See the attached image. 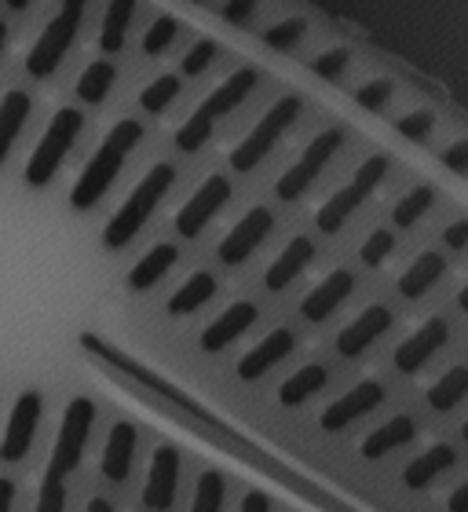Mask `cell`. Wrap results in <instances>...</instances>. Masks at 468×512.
Wrapping results in <instances>:
<instances>
[{"label": "cell", "instance_id": "30bf717a", "mask_svg": "<svg viewBox=\"0 0 468 512\" xmlns=\"http://www.w3.org/2000/svg\"><path fill=\"white\" fill-rule=\"evenodd\" d=\"M450 337H454V326H450L447 315H432V319L421 322L410 337H403V341H399V348L392 352V366L403 377L421 374V370H425V366L432 363L443 348H447Z\"/></svg>", "mask_w": 468, "mask_h": 512}, {"label": "cell", "instance_id": "816d5d0a", "mask_svg": "<svg viewBox=\"0 0 468 512\" xmlns=\"http://www.w3.org/2000/svg\"><path fill=\"white\" fill-rule=\"evenodd\" d=\"M8 52V22L0 19V55Z\"/></svg>", "mask_w": 468, "mask_h": 512}, {"label": "cell", "instance_id": "52a82bcc", "mask_svg": "<svg viewBox=\"0 0 468 512\" xmlns=\"http://www.w3.org/2000/svg\"><path fill=\"white\" fill-rule=\"evenodd\" d=\"M85 11H88V0H63L59 11H55L48 26L41 30V37L33 41L30 55H26V74L33 81H48V77L59 70V63L66 59L70 52V44L77 41V30H81V22H85Z\"/></svg>", "mask_w": 468, "mask_h": 512}, {"label": "cell", "instance_id": "8fae6325", "mask_svg": "<svg viewBox=\"0 0 468 512\" xmlns=\"http://www.w3.org/2000/svg\"><path fill=\"white\" fill-rule=\"evenodd\" d=\"M231 180H227L224 172H213V176H205L202 187L180 205V213H176V235L180 238H198L205 227L213 224L220 209L231 202Z\"/></svg>", "mask_w": 468, "mask_h": 512}, {"label": "cell", "instance_id": "ac0fdd59", "mask_svg": "<svg viewBox=\"0 0 468 512\" xmlns=\"http://www.w3.org/2000/svg\"><path fill=\"white\" fill-rule=\"evenodd\" d=\"M293 352H297V333L289 330V326H275V330L264 333V337L238 359L234 374H238V381H260V377L271 374L278 363H286Z\"/></svg>", "mask_w": 468, "mask_h": 512}, {"label": "cell", "instance_id": "603a6c76", "mask_svg": "<svg viewBox=\"0 0 468 512\" xmlns=\"http://www.w3.org/2000/svg\"><path fill=\"white\" fill-rule=\"evenodd\" d=\"M414 439H417V421H414V417L395 414V417H388L384 425L373 428L370 436L362 439L359 454L366 461H381V458H388V454H395V450L410 447Z\"/></svg>", "mask_w": 468, "mask_h": 512}, {"label": "cell", "instance_id": "ee69618b", "mask_svg": "<svg viewBox=\"0 0 468 512\" xmlns=\"http://www.w3.org/2000/svg\"><path fill=\"white\" fill-rule=\"evenodd\" d=\"M443 249L447 253H465L468 249V216H454L447 227H443Z\"/></svg>", "mask_w": 468, "mask_h": 512}, {"label": "cell", "instance_id": "d4e9b609", "mask_svg": "<svg viewBox=\"0 0 468 512\" xmlns=\"http://www.w3.org/2000/svg\"><path fill=\"white\" fill-rule=\"evenodd\" d=\"M176 264H180V246H172V242L150 246L147 253L132 264V271H128V289H132V293H147V289L158 286Z\"/></svg>", "mask_w": 468, "mask_h": 512}, {"label": "cell", "instance_id": "277c9868", "mask_svg": "<svg viewBox=\"0 0 468 512\" xmlns=\"http://www.w3.org/2000/svg\"><path fill=\"white\" fill-rule=\"evenodd\" d=\"M388 172H392V158H388V154H370L359 169L351 172V180L341 183V187H337V191L319 205V213H315V227H319L322 235H337L351 216L359 213L362 205L377 194V187L388 180Z\"/></svg>", "mask_w": 468, "mask_h": 512}, {"label": "cell", "instance_id": "d6986e66", "mask_svg": "<svg viewBox=\"0 0 468 512\" xmlns=\"http://www.w3.org/2000/svg\"><path fill=\"white\" fill-rule=\"evenodd\" d=\"M256 319H260V308H256L253 300H234V304H227V308L205 326L202 337H198L202 352L216 355V352H224V348H231Z\"/></svg>", "mask_w": 468, "mask_h": 512}, {"label": "cell", "instance_id": "bcb514c9", "mask_svg": "<svg viewBox=\"0 0 468 512\" xmlns=\"http://www.w3.org/2000/svg\"><path fill=\"white\" fill-rule=\"evenodd\" d=\"M238 512H271V498L264 491H249L238 505Z\"/></svg>", "mask_w": 468, "mask_h": 512}, {"label": "cell", "instance_id": "cb8c5ba5", "mask_svg": "<svg viewBox=\"0 0 468 512\" xmlns=\"http://www.w3.org/2000/svg\"><path fill=\"white\" fill-rule=\"evenodd\" d=\"M454 465H458V450L450 447V443H432V447L421 450L403 469V487L406 491H425V487H432Z\"/></svg>", "mask_w": 468, "mask_h": 512}, {"label": "cell", "instance_id": "4fadbf2b", "mask_svg": "<svg viewBox=\"0 0 468 512\" xmlns=\"http://www.w3.org/2000/svg\"><path fill=\"white\" fill-rule=\"evenodd\" d=\"M180 476H183V458L180 450L161 443L154 450V458L147 465V480H143V494L139 502L150 512H169L176 505V494H180Z\"/></svg>", "mask_w": 468, "mask_h": 512}, {"label": "cell", "instance_id": "7a4b0ae2", "mask_svg": "<svg viewBox=\"0 0 468 512\" xmlns=\"http://www.w3.org/2000/svg\"><path fill=\"white\" fill-rule=\"evenodd\" d=\"M260 85V70L256 66H238L234 74H227L220 85L209 92V96L194 107V114L176 128V147L183 154H194V150H202L216 132V121L234 114V110L242 107L245 99L253 96V88Z\"/></svg>", "mask_w": 468, "mask_h": 512}, {"label": "cell", "instance_id": "c3c4849f", "mask_svg": "<svg viewBox=\"0 0 468 512\" xmlns=\"http://www.w3.org/2000/svg\"><path fill=\"white\" fill-rule=\"evenodd\" d=\"M11 509H15V483L0 480V512H11Z\"/></svg>", "mask_w": 468, "mask_h": 512}, {"label": "cell", "instance_id": "8d00e7d4", "mask_svg": "<svg viewBox=\"0 0 468 512\" xmlns=\"http://www.w3.org/2000/svg\"><path fill=\"white\" fill-rule=\"evenodd\" d=\"M395 92H399V85H395L392 77H384V74H377V77H366L351 96H355V103H359L362 110H370V114H381V110H388L392 107V99H395Z\"/></svg>", "mask_w": 468, "mask_h": 512}, {"label": "cell", "instance_id": "3957f363", "mask_svg": "<svg viewBox=\"0 0 468 512\" xmlns=\"http://www.w3.org/2000/svg\"><path fill=\"white\" fill-rule=\"evenodd\" d=\"M176 183V165L169 161H158L143 172V180L132 187V194L125 198V205H117V213L103 227V246L107 249H125L132 238L147 227V220L158 213V205L165 202V194L172 191Z\"/></svg>", "mask_w": 468, "mask_h": 512}, {"label": "cell", "instance_id": "f907efd6", "mask_svg": "<svg viewBox=\"0 0 468 512\" xmlns=\"http://www.w3.org/2000/svg\"><path fill=\"white\" fill-rule=\"evenodd\" d=\"M454 304H458L461 315H468V278H465V286L458 289V297H454Z\"/></svg>", "mask_w": 468, "mask_h": 512}, {"label": "cell", "instance_id": "ba28073f", "mask_svg": "<svg viewBox=\"0 0 468 512\" xmlns=\"http://www.w3.org/2000/svg\"><path fill=\"white\" fill-rule=\"evenodd\" d=\"M344 139H348V132H344L341 125H330V128H322V132H315V136L308 139V147L297 154V161L278 176V183H275L278 202H297V198H304V194L319 183L322 172L330 169V161L341 154Z\"/></svg>", "mask_w": 468, "mask_h": 512}, {"label": "cell", "instance_id": "484cf974", "mask_svg": "<svg viewBox=\"0 0 468 512\" xmlns=\"http://www.w3.org/2000/svg\"><path fill=\"white\" fill-rule=\"evenodd\" d=\"M30 114H33V96L26 88H8V92L0 96V165L8 161L11 147H15V139L22 136Z\"/></svg>", "mask_w": 468, "mask_h": 512}, {"label": "cell", "instance_id": "9c48e42d", "mask_svg": "<svg viewBox=\"0 0 468 512\" xmlns=\"http://www.w3.org/2000/svg\"><path fill=\"white\" fill-rule=\"evenodd\" d=\"M92 428H96V403L88 399V395H77L70 399L63 410V421H59V436H55V447H52V469H59L63 476L85 461V450H88V439H92Z\"/></svg>", "mask_w": 468, "mask_h": 512}, {"label": "cell", "instance_id": "44dd1931", "mask_svg": "<svg viewBox=\"0 0 468 512\" xmlns=\"http://www.w3.org/2000/svg\"><path fill=\"white\" fill-rule=\"evenodd\" d=\"M447 271H450L447 253H443V249H425V253H417L414 260L406 264V271L399 275V282H395V293L403 300H421L447 278Z\"/></svg>", "mask_w": 468, "mask_h": 512}, {"label": "cell", "instance_id": "f35d334b", "mask_svg": "<svg viewBox=\"0 0 468 512\" xmlns=\"http://www.w3.org/2000/svg\"><path fill=\"white\" fill-rule=\"evenodd\" d=\"M183 30V22L176 19V15H154L150 19V26L143 30V55H161V52H169L172 44H176V37H180Z\"/></svg>", "mask_w": 468, "mask_h": 512}, {"label": "cell", "instance_id": "b9f144b4", "mask_svg": "<svg viewBox=\"0 0 468 512\" xmlns=\"http://www.w3.org/2000/svg\"><path fill=\"white\" fill-rule=\"evenodd\" d=\"M216 55H220V44L205 37V41H198V44L191 48V52L183 55L180 74H183V77H198V74H205V70H209V66L216 63Z\"/></svg>", "mask_w": 468, "mask_h": 512}, {"label": "cell", "instance_id": "f1b7e54d", "mask_svg": "<svg viewBox=\"0 0 468 512\" xmlns=\"http://www.w3.org/2000/svg\"><path fill=\"white\" fill-rule=\"evenodd\" d=\"M436 187L432 183H414L406 194H399L392 205V227L395 231H410V227H417L421 220H425L432 209H436Z\"/></svg>", "mask_w": 468, "mask_h": 512}, {"label": "cell", "instance_id": "e0dca14e", "mask_svg": "<svg viewBox=\"0 0 468 512\" xmlns=\"http://www.w3.org/2000/svg\"><path fill=\"white\" fill-rule=\"evenodd\" d=\"M355 286H359V278H355L351 267H333L330 275H322V282H315V286L304 293V300H300L304 322H326L330 315H337L351 300Z\"/></svg>", "mask_w": 468, "mask_h": 512}, {"label": "cell", "instance_id": "5b68a950", "mask_svg": "<svg viewBox=\"0 0 468 512\" xmlns=\"http://www.w3.org/2000/svg\"><path fill=\"white\" fill-rule=\"evenodd\" d=\"M81 132H85V114H81V110L77 107L55 110L52 121H48V128H44L41 143L33 147L30 161H26V169H22L26 187H33V191L48 187V183L59 176L63 161L70 158V150H74V143H77Z\"/></svg>", "mask_w": 468, "mask_h": 512}, {"label": "cell", "instance_id": "4316f807", "mask_svg": "<svg viewBox=\"0 0 468 512\" xmlns=\"http://www.w3.org/2000/svg\"><path fill=\"white\" fill-rule=\"evenodd\" d=\"M326 384H330V366L326 363H304L300 370H293L286 381L278 384V403L282 406H304L308 399H315Z\"/></svg>", "mask_w": 468, "mask_h": 512}, {"label": "cell", "instance_id": "9a60e30c", "mask_svg": "<svg viewBox=\"0 0 468 512\" xmlns=\"http://www.w3.org/2000/svg\"><path fill=\"white\" fill-rule=\"evenodd\" d=\"M271 231H275V213H271L267 205H253V209H249V213H245L242 220H238V224L220 238V246H216L220 264H227V267L245 264L256 249L264 246Z\"/></svg>", "mask_w": 468, "mask_h": 512}, {"label": "cell", "instance_id": "1f68e13d", "mask_svg": "<svg viewBox=\"0 0 468 512\" xmlns=\"http://www.w3.org/2000/svg\"><path fill=\"white\" fill-rule=\"evenodd\" d=\"M114 85H117V66L110 63V59H92V63L81 70V77H77L74 92L85 107H99V103L114 92Z\"/></svg>", "mask_w": 468, "mask_h": 512}, {"label": "cell", "instance_id": "83f0119b", "mask_svg": "<svg viewBox=\"0 0 468 512\" xmlns=\"http://www.w3.org/2000/svg\"><path fill=\"white\" fill-rule=\"evenodd\" d=\"M468 399V363H454L447 366L436 381L428 384L425 403L436 410V414H450L454 406H461Z\"/></svg>", "mask_w": 468, "mask_h": 512}, {"label": "cell", "instance_id": "5bb4252c", "mask_svg": "<svg viewBox=\"0 0 468 512\" xmlns=\"http://www.w3.org/2000/svg\"><path fill=\"white\" fill-rule=\"evenodd\" d=\"M384 399H388V388H384V381H377V377H366V381L351 384L348 392L337 395V399L322 410V417H319L322 432H344L348 425L370 417Z\"/></svg>", "mask_w": 468, "mask_h": 512}, {"label": "cell", "instance_id": "4dcf8cb0", "mask_svg": "<svg viewBox=\"0 0 468 512\" xmlns=\"http://www.w3.org/2000/svg\"><path fill=\"white\" fill-rule=\"evenodd\" d=\"M132 19H136V0H110L103 26H99V48L107 55L121 52L128 41V30H132Z\"/></svg>", "mask_w": 468, "mask_h": 512}, {"label": "cell", "instance_id": "f546056e", "mask_svg": "<svg viewBox=\"0 0 468 512\" xmlns=\"http://www.w3.org/2000/svg\"><path fill=\"white\" fill-rule=\"evenodd\" d=\"M216 297V275L213 271H194L183 286H176V293L169 297V315H194V311H202L209 300Z\"/></svg>", "mask_w": 468, "mask_h": 512}, {"label": "cell", "instance_id": "7dc6e473", "mask_svg": "<svg viewBox=\"0 0 468 512\" xmlns=\"http://www.w3.org/2000/svg\"><path fill=\"white\" fill-rule=\"evenodd\" d=\"M447 512H468V480H461L458 487L447 494Z\"/></svg>", "mask_w": 468, "mask_h": 512}, {"label": "cell", "instance_id": "ab89813d", "mask_svg": "<svg viewBox=\"0 0 468 512\" xmlns=\"http://www.w3.org/2000/svg\"><path fill=\"white\" fill-rule=\"evenodd\" d=\"M348 66H351L348 44H330V48H322V52L311 59V70H315V77H322V81H341V77L348 74Z\"/></svg>", "mask_w": 468, "mask_h": 512}, {"label": "cell", "instance_id": "db71d44e", "mask_svg": "<svg viewBox=\"0 0 468 512\" xmlns=\"http://www.w3.org/2000/svg\"><path fill=\"white\" fill-rule=\"evenodd\" d=\"M461 439H465V443H468V417H465V421H461Z\"/></svg>", "mask_w": 468, "mask_h": 512}, {"label": "cell", "instance_id": "e575fe53", "mask_svg": "<svg viewBox=\"0 0 468 512\" xmlns=\"http://www.w3.org/2000/svg\"><path fill=\"white\" fill-rule=\"evenodd\" d=\"M392 125H395V132L403 139H410V143H428V139L436 136L439 114L432 107H410V110H403Z\"/></svg>", "mask_w": 468, "mask_h": 512}, {"label": "cell", "instance_id": "ffe728a7", "mask_svg": "<svg viewBox=\"0 0 468 512\" xmlns=\"http://www.w3.org/2000/svg\"><path fill=\"white\" fill-rule=\"evenodd\" d=\"M311 260H315V238H311V235H293L286 246H282V253L267 264L264 289H267V293H282V289H289L300 275H304V271H308Z\"/></svg>", "mask_w": 468, "mask_h": 512}, {"label": "cell", "instance_id": "d590c367", "mask_svg": "<svg viewBox=\"0 0 468 512\" xmlns=\"http://www.w3.org/2000/svg\"><path fill=\"white\" fill-rule=\"evenodd\" d=\"M227 502V480L224 472L205 469L194 483V498H191V512H224Z\"/></svg>", "mask_w": 468, "mask_h": 512}, {"label": "cell", "instance_id": "2e32d148", "mask_svg": "<svg viewBox=\"0 0 468 512\" xmlns=\"http://www.w3.org/2000/svg\"><path fill=\"white\" fill-rule=\"evenodd\" d=\"M392 326H395V311L388 308V304H366V308L337 333L333 348H337L341 359H359V355H366L373 344L381 341L384 333H392Z\"/></svg>", "mask_w": 468, "mask_h": 512}, {"label": "cell", "instance_id": "836d02e7", "mask_svg": "<svg viewBox=\"0 0 468 512\" xmlns=\"http://www.w3.org/2000/svg\"><path fill=\"white\" fill-rule=\"evenodd\" d=\"M180 92H183L180 74H161L143 85V92H139V107L147 110V114H165V110L180 99Z\"/></svg>", "mask_w": 468, "mask_h": 512}, {"label": "cell", "instance_id": "7402d4cb", "mask_svg": "<svg viewBox=\"0 0 468 512\" xmlns=\"http://www.w3.org/2000/svg\"><path fill=\"white\" fill-rule=\"evenodd\" d=\"M136 450H139V432L132 421H114L107 436V447H103V461L99 469L110 483H125L132 465H136Z\"/></svg>", "mask_w": 468, "mask_h": 512}, {"label": "cell", "instance_id": "8992f818", "mask_svg": "<svg viewBox=\"0 0 468 512\" xmlns=\"http://www.w3.org/2000/svg\"><path fill=\"white\" fill-rule=\"evenodd\" d=\"M300 114H304V99L297 96V92H289V96H278L271 107L260 114V121H256L249 132L242 136V143L231 150V169L234 172H253L260 161L271 154V150L282 143V136H286L289 128L297 125Z\"/></svg>", "mask_w": 468, "mask_h": 512}, {"label": "cell", "instance_id": "6da1fadb", "mask_svg": "<svg viewBox=\"0 0 468 512\" xmlns=\"http://www.w3.org/2000/svg\"><path fill=\"white\" fill-rule=\"evenodd\" d=\"M139 139H143V125H139L136 118H121L107 136H103L96 154L85 161L77 183L70 187V205H74L77 213H88L92 205L103 202V194L114 187V180L121 176V169H125L128 154L139 147Z\"/></svg>", "mask_w": 468, "mask_h": 512}, {"label": "cell", "instance_id": "7c38bea8", "mask_svg": "<svg viewBox=\"0 0 468 512\" xmlns=\"http://www.w3.org/2000/svg\"><path fill=\"white\" fill-rule=\"evenodd\" d=\"M41 417H44V395L37 388H26V392L15 395L4 436H0V461H22L30 454L37 428H41Z\"/></svg>", "mask_w": 468, "mask_h": 512}, {"label": "cell", "instance_id": "f6af8a7d", "mask_svg": "<svg viewBox=\"0 0 468 512\" xmlns=\"http://www.w3.org/2000/svg\"><path fill=\"white\" fill-rule=\"evenodd\" d=\"M256 8H260V0H224V19L234 22V26H242V22L253 19Z\"/></svg>", "mask_w": 468, "mask_h": 512}, {"label": "cell", "instance_id": "74e56055", "mask_svg": "<svg viewBox=\"0 0 468 512\" xmlns=\"http://www.w3.org/2000/svg\"><path fill=\"white\" fill-rule=\"evenodd\" d=\"M395 246H399V238H395L392 227H373L370 235L362 238L359 246V260L362 267H370V271H377V267H384L388 260H392Z\"/></svg>", "mask_w": 468, "mask_h": 512}, {"label": "cell", "instance_id": "60d3db41", "mask_svg": "<svg viewBox=\"0 0 468 512\" xmlns=\"http://www.w3.org/2000/svg\"><path fill=\"white\" fill-rule=\"evenodd\" d=\"M33 512H66V476L59 469L48 465L41 480V491H37V509Z\"/></svg>", "mask_w": 468, "mask_h": 512}, {"label": "cell", "instance_id": "d6a6232c", "mask_svg": "<svg viewBox=\"0 0 468 512\" xmlns=\"http://www.w3.org/2000/svg\"><path fill=\"white\" fill-rule=\"evenodd\" d=\"M308 19L304 15H286V19L271 22L267 30H260V41L271 48V52H293V48H300L304 44V37H308Z\"/></svg>", "mask_w": 468, "mask_h": 512}, {"label": "cell", "instance_id": "f5cc1de1", "mask_svg": "<svg viewBox=\"0 0 468 512\" xmlns=\"http://www.w3.org/2000/svg\"><path fill=\"white\" fill-rule=\"evenodd\" d=\"M30 4H33V0H8L11 11H22V8H30Z\"/></svg>", "mask_w": 468, "mask_h": 512}, {"label": "cell", "instance_id": "681fc988", "mask_svg": "<svg viewBox=\"0 0 468 512\" xmlns=\"http://www.w3.org/2000/svg\"><path fill=\"white\" fill-rule=\"evenodd\" d=\"M85 512H117V509H114V502H110V498H92Z\"/></svg>", "mask_w": 468, "mask_h": 512}, {"label": "cell", "instance_id": "7bdbcfd3", "mask_svg": "<svg viewBox=\"0 0 468 512\" xmlns=\"http://www.w3.org/2000/svg\"><path fill=\"white\" fill-rule=\"evenodd\" d=\"M439 165L454 176H468V136H454L439 147Z\"/></svg>", "mask_w": 468, "mask_h": 512}]
</instances>
